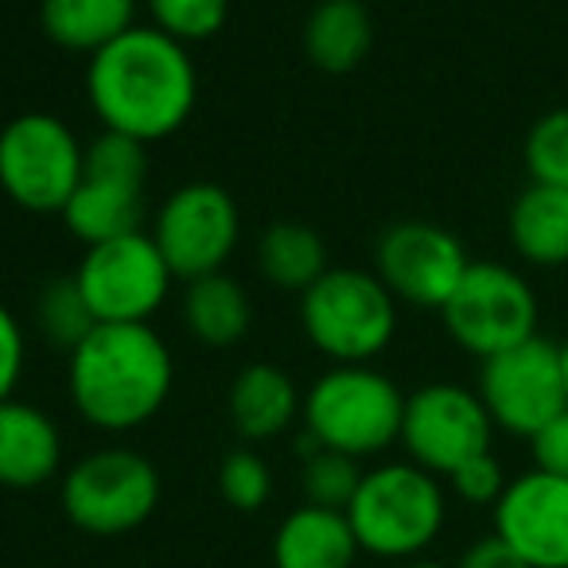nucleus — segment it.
<instances>
[{
	"label": "nucleus",
	"mask_w": 568,
	"mask_h": 568,
	"mask_svg": "<svg viewBox=\"0 0 568 568\" xmlns=\"http://www.w3.org/2000/svg\"><path fill=\"white\" fill-rule=\"evenodd\" d=\"M467 253L452 230L433 226V222L405 219L382 230L374 245V273L394 293L397 304L413 308H436L448 304L456 284L467 273Z\"/></svg>",
	"instance_id": "ddd939ff"
},
{
	"label": "nucleus",
	"mask_w": 568,
	"mask_h": 568,
	"mask_svg": "<svg viewBox=\"0 0 568 568\" xmlns=\"http://www.w3.org/2000/svg\"><path fill=\"white\" fill-rule=\"evenodd\" d=\"M475 394L487 405L495 428L529 440L560 409H568L560 347L534 335V339L518 343V347L503 351V355L483 358L479 389Z\"/></svg>",
	"instance_id": "9d476101"
},
{
	"label": "nucleus",
	"mask_w": 568,
	"mask_h": 568,
	"mask_svg": "<svg viewBox=\"0 0 568 568\" xmlns=\"http://www.w3.org/2000/svg\"><path fill=\"white\" fill-rule=\"evenodd\" d=\"M183 324H187L191 339L199 347L230 351L245 339L253 324V304L242 284L222 268V273H206L187 281L183 293Z\"/></svg>",
	"instance_id": "6ab92c4d"
},
{
	"label": "nucleus",
	"mask_w": 568,
	"mask_h": 568,
	"mask_svg": "<svg viewBox=\"0 0 568 568\" xmlns=\"http://www.w3.org/2000/svg\"><path fill=\"white\" fill-rule=\"evenodd\" d=\"M358 483H363V467H358V459L343 456V452L316 448L312 456L301 459V490L308 506L347 514Z\"/></svg>",
	"instance_id": "393cba45"
},
{
	"label": "nucleus",
	"mask_w": 568,
	"mask_h": 568,
	"mask_svg": "<svg viewBox=\"0 0 568 568\" xmlns=\"http://www.w3.org/2000/svg\"><path fill=\"white\" fill-rule=\"evenodd\" d=\"M510 242L529 265L568 261V187L529 183L510 206Z\"/></svg>",
	"instance_id": "4be33fe9"
},
{
	"label": "nucleus",
	"mask_w": 568,
	"mask_h": 568,
	"mask_svg": "<svg viewBox=\"0 0 568 568\" xmlns=\"http://www.w3.org/2000/svg\"><path fill=\"white\" fill-rule=\"evenodd\" d=\"M301 327L335 366H371L397 335V301L378 273L327 268L301 296Z\"/></svg>",
	"instance_id": "39448f33"
},
{
	"label": "nucleus",
	"mask_w": 568,
	"mask_h": 568,
	"mask_svg": "<svg viewBox=\"0 0 568 568\" xmlns=\"http://www.w3.org/2000/svg\"><path fill=\"white\" fill-rule=\"evenodd\" d=\"M40 24L63 51L98 55L136 28V0H43Z\"/></svg>",
	"instance_id": "aec40b11"
},
{
	"label": "nucleus",
	"mask_w": 568,
	"mask_h": 568,
	"mask_svg": "<svg viewBox=\"0 0 568 568\" xmlns=\"http://www.w3.org/2000/svg\"><path fill=\"white\" fill-rule=\"evenodd\" d=\"M219 490L234 510H261L273 495V471L253 448H234L219 464Z\"/></svg>",
	"instance_id": "c85d7f7f"
},
{
	"label": "nucleus",
	"mask_w": 568,
	"mask_h": 568,
	"mask_svg": "<svg viewBox=\"0 0 568 568\" xmlns=\"http://www.w3.org/2000/svg\"><path fill=\"white\" fill-rule=\"evenodd\" d=\"M74 281L98 324H149L164 308L175 273L152 234L136 230L113 242L87 245Z\"/></svg>",
	"instance_id": "1a4fd4ad"
},
{
	"label": "nucleus",
	"mask_w": 568,
	"mask_h": 568,
	"mask_svg": "<svg viewBox=\"0 0 568 568\" xmlns=\"http://www.w3.org/2000/svg\"><path fill=\"white\" fill-rule=\"evenodd\" d=\"M405 568H448V565H440V560H409V565H405Z\"/></svg>",
	"instance_id": "72a5a7b5"
},
{
	"label": "nucleus",
	"mask_w": 568,
	"mask_h": 568,
	"mask_svg": "<svg viewBox=\"0 0 568 568\" xmlns=\"http://www.w3.org/2000/svg\"><path fill=\"white\" fill-rule=\"evenodd\" d=\"M87 144L55 113H20L0 129V191L32 214H63L82 183Z\"/></svg>",
	"instance_id": "423d86ee"
},
{
	"label": "nucleus",
	"mask_w": 568,
	"mask_h": 568,
	"mask_svg": "<svg viewBox=\"0 0 568 568\" xmlns=\"http://www.w3.org/2000/svg\"><path fill=\"white\" fill-rule=\"evenodd\" d=\"M63 464L59 425L32 402H0V487L36 490L51 483Z\"/></svg>",
	"instance_id": "2eb2a0df"
},
{
	"label": "nucleus",
	"mask_w": 568,
	"mask_h": 568,
	"mask_svg": "<svg viewBox=\"0 0 568 568\" xmlns=\"http://www.w3.org/2000/svg\"><path fill=\"white\" fill-rule=\"evenodd\" d=\"M32 320H36L40 339H48V347L67 351V355L98 327L94 312H90L87 296H82L79 281H74V273L51 276V281L43 284L40 293H36Z\"/></svg>",
	"instance_id": "b1692460"
},
{
	"label": "nucleus",
	"mask_w": 568,
	"mask_h": 568,
	"mask_svg": "<svg viewBox=\"0 0 568 568\" xmlns=\"http://www.w3.org/2000/svg\"><path fill=\"white\" fill-rule=\"evenodd\" d=\"M456 568H529V565L498 534H487L459 552Z\"/></svg>",
	"instance_id": "473e14b6"
},
{
	"label": "nucleus",
	"mask_w": 568,
	"mask_h": 568,
	"mask_svg": "<svg viewBox=\"0 0 568 568\" xmlns=\"http://www.w3.org/2000/svg\"><path fill=\"white\" fill-rule=\"evenodd\" d=\"M560 366H565V386H568V339L560 343Z\"/></svg>",
	"instance_id": "f704fd0d"
},
{
	"label": "nucleus",
	"mask_w": 568,
	"mask_h": 568,
	"mask_svg": "<svg viewBox=\"0 0 568 568\" xmlns=\"http://www.w3.org/2000/svg\"><path fill=\"white\" fill-rule=\"evenodd\" d=\"M28 363V339L20 320L12 316L9 304H0V402L17 397L20 374H24Z\"/></svg>",
	"instance_id": "7c9ffc66"
},
{
	"label": "nucleus",
	"mask_w": 568,
	"mask_h": 568,
	"mask_svg": "<svg viewBox=\"0 0 568 568\" xmlns=\"http://www.w3.org/2000/svg\"><path fill=\"white\" fill-rule=\"evenodd\" d=\"M363 4H366V0H363Z\"/></svg>",
	"instance_id": "c9c22d12"
},
{
	"label": "nucleus",
	"mask_w": 568,
	"mask_h": 568,
	"mask_svg": "<svg viewBox=\"0 0 568 568\" xmlns=\"http://www.w3.org/2000/svg\"><path fill=\"white\" fill-rule=\"evenodd\" d=\"M495 420L475 389H464L456 382H433L413 394H405L402 417V448L409 459L436 479H448L459 464L471 456L490 452Z\"/></svg>",
	"instance_id": "9b49d317"
},
{
	"label": "nucleus",
	"mask_w": 568,
	"mask_h": 568,
	"mask_svg": "<svg viewBox=\"0 0 568 568\" xmlns=\"http://www.w3.org/2000/svg\"><path fill=\"white\" fill-rule=\"evenodd\" d=\"M452 343L467 355H503L537 335V296L521 273L498 261H471L440 308Z\"/></svg>",
	"instance_id": "0eeeda50"
},
{
	"label": "nucleus",
	"mask_w": 568,
	"mask_h": 568,
	"mask_svg": "<svg viewBox=\"0 0 568 568\" xmlns=\"http://www.w3.org/2000/svg\"><path fill=\"white\" fill-rule=\"evenodd\" d=\"M257 268L273 288L284 293H308L327 273V245L304 222H273L257 237Z\"/></svg>",
	"instance_id": "5701e85b"
},
{
	"label": "nucleus",
	"mask_w": 568,
	"mask_h": 568,
	"mask_svg": "<svg viewBox=\"0 0 568 568\" xmlns=\"http://www.w3.org/2000/svg\"><path fill=\"white\" fill-rule=\"evenodd\" d=\"M304 55L324 74H351L374 48V20L363 0H320L304 20Z\"/></svg>",
	"instance_id": "a211bd4d"
},
{
	"label": "nucleus",
	"mask_w": 568,
	"mask_h": 568,
	"mask_svg": "<svg viewBox=\"0 0 568 568\" xmlns=\"http://www.w3.org/2000/svg\"><path fill=\"white\" fill-rule=\"evenodd\" d=\"M526 172L534 183L568 187V110H549L529 125Z\"/></svg>",
	"instance_id": "cd10ccee"
},
{
	"label": "nucleus",
	"mask_w": 568,
	"mask_h": 568,
	"mask_svg": "<svg viewBox=\"0 0 568 568\" xmlns=\"http://www.w3.org/2000/svg\"><path fill=\"white\" fill-rule=\"evenodd\" d=\"M87 98L102 129L156 144L187 125L199 102V74L183 43L152 24H136L90 55Z\"/></svg>",
	"instance_id": "f257e3e1"
},
{
	"label": "nucleus",
	"mask_w": 568,
	"mask_h": 568,
	"mask_svg": "<svg viewBox=\"0 0 568 568\" xmlns=\"http://www.w3.org/2000/svg\"><path fill=\"white\" fill-rule=\"evenodd\" d=\"M226 413L245 444H261L296 425V417L304 413V397L288 371L273 363H250L230 382Z\"/></svg>",
	"instance_id": "dca6fc26"
},
{
	"label": "nucleus",
	"mask_w": 568,
	"mask_h": 568,
	"mask_svg": "<svg viewBox=\"0 0 568 568\" xmlns=\"http://www.w3.org/2000/svg\"><path fill=\"white\" fill-rule=\"evenodd\" d=\"M304 433L351 459L382 456L402 440L405 394L374 366H332L304 397Z\"/></svg>",
	"instance_id": "20e7f679"
},
{
	"label": "nucleus",
	"mask_w": 568,
	"mask_h": 568,
	"mask_svg": "<svg viewBox=\"0 0 568 568\" xmlns=\"http://www.w3.org/2000/svg\"><path fill=\"white\" fill-rule=\"evenodd\" d=\"M160 506V471L133 448H98L63 475V510L82 534L118 537Z\"/></svg>",
	"instance_id": "6e6552de"
},
{
	"label": "nucleus",
	"mask_w": 568,
	"mask_h": 568,
	"mask_svg": "<svg viewBox=\"0 0 568 568\" xmlns=\"http://www.w3.org/2000/svg\"><path fill=\"white\" fill-rule=\"evenodd\" d=\"M82 175L105 183H125V187H144V180H149V144L136 141V136L102 129L87 144V168H82Z\"/></svg>",
	"instance_id": "bb28decb"
},
{
	"label": "nucleus",
	"mask_w": 568,
	"mask_h": 568,
	"mask_svg": "<svg viewBox=\"0 0 568 568\" xmlns=\"http://www.w3.org/2000/svg\"><path fill=\"white\" fill-rule=\"evenodd\" d=\"M347 521L363 552L378 560H417L448 521V495L440 479L413 459L363 471Z\"/></svg>",
	"instance_id": "7ed1b4c3"
},
{
	"label": "nucleus",
	"mask_w": 568,
	"mask_h": 568,
	"mask_svg": "<svg viewBox=\"0 0 568 568\" xmlns=\"http://www.w3.org/2000/svg\"><path fill=\"white\" fill-rule=\"evenodd\" d=\"M529 452H534L537 471L565 475L568 479V409H560L541 433L529 436Z\"/></svg>",
	"instance_id": "2f4dec72"
},
{
	"label": "nucleus",
	"mask_w": 568,
	"mask_h": 568,
	"mask_svg": "<svg viewBox=\"0 0 568 568\" xmlns=\"http://www.w3.org/2000/svg\"><path fill=\"white\" fill-rule=\"evenodd\" d=\"M172 382V351L149 324H98L67 355L74 413L102 433H133L149 425L164 409Z\"/></svg>",
	"instance_id": "f03ea898"
},
{
	"label": "nucleus",
	"mask_w": 568,
	"mask_h": 568,
	"mask_svg": "<svg viewBox=\"0 0 568 568\" xmlns=\"http://www.w3.org/2000/svg\"><path fill=\"white\" fill-rule=\"evenodd\" d=\"M358 552L347 514L324 506H296L273 534L276 568H351Z\"/></svg>",
	"instance_id": "f3484780"
},
{
	"label": "nucleus",
	"mask_w": 568,
	"mask_h": 568,
	"mask_svg": "<svg viewBox=\"0 0 568 568\" xmlns=\"http://www.w3.org/2000/svg\"><path fill=\"white\" fill-rule=\"evenodd\" d=\"M506 471L498 464L495 452H483V456H471L467 464H459L456 471L448 475V487L459 503L467 506H495L506 490Z\"/></svg>",
	"instance_id": "c756f323"
},
{
	"label": "nucleus",
	"mask_w": 568,
	"mask_h": 568,
	"mask_svg": "<svg viewBox=\"0 0 568 568\" xmlns=\"http://www.w3.org/2000/svg\"><path fill=\"white\" fill-rule=\"evenodd\" d=\"M63 222L82 245H102L113 237L136 234L144 222V187L82 175V183L63 206Z\"/></svg>",
	"instance_id": "412c9836"
},
{
	"label": "nucleus",
	"mask_w": 568,
	"mask_h": 568,
	"mask_svg": "<svg viewBox=\"0 0 568 568\" xmlns=\"http://www.w3.org/2000/svg\"><path fill=\"white\" fill-rule=\"evenodd\" d=\"M237 237H242V219L234 195L211 180L175 187L152 222V242L160 245L168 268L180 281L222 273Z\"/></svg>",
	"instance_id": "f8f14e48"
},
{
	"label": "nucleus",
	"mask_w": 568,
	"mask_h": 568,
	"mask_svg": "<svg viewBox=\"0 0 568 568\" xmlns=\"http://www.w3.org/2000/svg\"><path fill=\"white\" fill-rule=\"evenodd\" d=\"M495 534L529 568H568V479L526 471L495 503Z\"/></svg>",
	"instance_id": "4468645a"
},
{
	"label": "nucleus",
	"mask_w": 568,
	"mask_h": 568,
	"mask_svg": "<svg viewBox=\"0 0 568 568\" xmlns=\"http://www.w3.org/2000/svg\"><path fill=\"white\" fill-rule=\"evenodd\" d=\"M152 28L172 36L175 43H203L226 28L230 0H144Z\"/></svg>",
	"instance_id": "a878e982"
}]
</instances>
